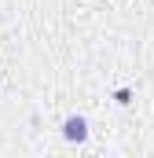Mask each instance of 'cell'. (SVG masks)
<instances>
[{"label":"cell","instance_id":"obj_1","mask_svg":"<svg viewBox=\"0 0 154 158\" xmlns=\"http://www.w3.org/2000/svg\"><path fill=\"white\" fill-rule=\"evenodd\" d=\"M63 136H66L70 143H81V140H88V121L81 118V114L66 118V121H63Z\"/></svg>","mask_w":154,"mask_h":158}]
</instances>
